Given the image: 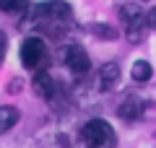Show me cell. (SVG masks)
<instances>
[{
    "instance_id": "obj_1",
    "label": "cell",
    "mask_w": 156,
    "mask_h": 148,
    "mask_svg": "<svg viewBox=\"0 0 156 148\" xmlns=\"http://www.w3.org/2000/svg\"><path fill=\"white\" fill-rule=\"evenodd\" d=\"M83 140L89 143V148H115L117 146V132L112 130L109 122L91 120L83 127Z\"/></svg>"
},
{
    "instance_id": "obj_2",
    "label": "cell",
    "mask_w": 156,
    "mask_h": 148,
    "mask_svg": "<svg viewBox=\"0 0 156 148\" xmlns=\"http://www.w3.org/2000/svg\"><path fill=\"white\" fill-rule=\"evenodd\" d=\"M120 16H122V21H125L128 39H130V42H140L143 34H146V29H148L140 5H135V3H133V5H122V8H120Z\"/></svg>"
},
{
    "instance_id": "obj_3",
    "label": "cell",
    "mask_w": 156,
    "mask_h": 148,
    "mask_svg": "<svg viewBox=\"0 0 156 148\" xmlns=\"http://www.w3.org/2000/svg\"><path fill=\"white\" fill-rule=\"evenodd\" d=\"M44 60H47L44 39H39V37L23 39V44H21V62H23V68H26V70H34V68H39Z\"/></svg>"
},
{
    "instance_id": "obj_4",
    "label": "cell",
    "mask_w": 156,
    "mask_h": 148,
    "mask_svg": "<svg viewBox=\"0 0 156 148\" xmlns=\"http://www.w3.org/2000/svg\"><path fill=\"white\" fill-rule=\"evenodd\" d=\"M31 16L39 18V21H50V23L70 21L73 8L68 5V3H62V0H50V3H42V5H37V8L31 11Z\"/></svg>"
},
{
    "instance_id": "obj_5",
    "label": "cell",
    "mask_w": 156,
    "mask_h": 148,
    "mask_svg": "<svg viewBox=\"0 0 156 148\" xmlns=\"http://www.w3.org/2000/svg\"><path fill=\"white\" fill-rule=\"evenodd\" d=\"M65 65L73 70V76H86L91 70V60H89V52L78 44H70L65 49Z\"/></svg>"
},
{
    "instance_id": "obj_6",
    "label": "cell",
    "mask_w": 156,
    "mask_h": 148,
    "mask_svg": "<svg viewBox=\"0 0 156 148\" xmlns=\"http://www.w3.org/2000/svg\"><path fill=\"white\" fill-rule=\"evenodd\" d=\"M117 115L122 117V120H128V122H135L140 115H143V99H138V96H128L125 101H120V107H117Z\"/></svg>"
},
{
    "instance_id": "obj_7",
    "label": "cell",
    "mask_w": 156,
    "mask_h": 148,
    "mask_svg": "<svg viewBox=\"0 0 156 148\" xmlns=\"http://www.w3.org/2000/svg\"><path fill=\"white\" fill-rule=\"evenodd\" d=\"M99 81H101L104 88H115L117 81H120V65H117V62H107V65H101Z\"/></svg>"
},
{
    "instance_id": "obj_8",
    "label": "cell",
    "mask_w": 156,
    "mask_h": 148,
    "mask_svg": "<svg viewBox=\"0 0 156 148\" xmlns=\"http://www.w3.org/2000/svg\"><path fill=\"white\" fill-rule=\"evenodd\" d=\"M34 91H37L39 96H44V99H52L55 91H57V86H55V81H52L47 73H39V76L34 78Z\"/></svg>"
},
{
    "instance_id": "obj_9",
    "label": "cell",
    "mask_w": 156,
    "mask_h": 148,
    "mask_svg": "<svg viewBox=\"0 0 156 148\" xmlns=\"http://www.w3.org/2000/svg\"><path fill=\"white\" fill-rule=\"evenodd\" d=\"M18 122V109L16 107H0V135L8 132Z\"/></svg>"
},
{
    "instance_id": "obj_10",
    "label": "cell",
    "mask_w": 156,
    "mask_h": 148,
    "mask_svg": "<svg viewBox=\"0 0 156 148\" xmlns=\"http://www.w3.org/2000/svg\"><path fill=\"white\" fill-rule=\"evenodd\" d=\"M151 73H154V70H151L148 62H146V60H138V62L133 65V70H130V76H133L135 83H146V81H151Z\"/></svg>"
},
{
    "instance_id": "obj_11",
    "label": "cell",
    "mask_w": 156,
    "mask_h": 148,
    "mask_svg": "<svg viewBox=\"0 0 156 148\" xmlns=\"http://www.w3.org/2000/svg\"><path fill=\"white\" fill-rule=\"evenodd\" d=\"M91 31H94L96 37H101V39H117V29L115 26H107V23H94Z\"/></svg>"
},
{
    "instance_id": "obj_12",
    "label": "cell",
    "mask_w": 156,
    "mask_h": 148,
    "mask_svg": "<svg viewBox=\"0 0 156 148\" xmlns=\"http://www.w3.org/2000/svg\"><path fill=\"white\" fill-rule=\"evenodd\" d=\"M29 5V0H0V8L5 13H18Z\"/></svg>"
},
{
    "instance_id": "obj_13",
    "label": "cell",
    "mask_w": 156,
    "mask_h": 148,
    "mask_svg": "<svg viewBox=\"0 0 156 148\" xmlns=\"http://www.w3.org/2000/svg\"><path fill=\"white\" fill-rule=\"evenodd\" d=\"M3 52H5V34L0 31V60H3Z\"/></svg>"
}]
</instances>
